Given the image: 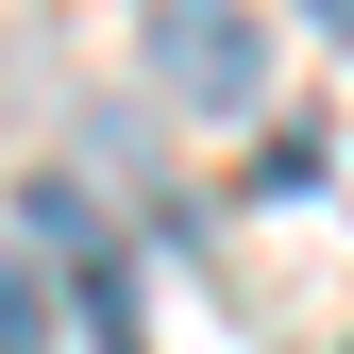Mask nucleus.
Returning <instances> with one entry per match:
<instances>
[{"label":"nucleus","instance_id":"obj_1","mask_svg":"<svg viewBox=\"0 0 354 354\" xmlns=\"http://www.w3.org/2000/svg\"><path fill=\"white\" fill-rule=\"evenodd\" d=\"M152 84L186 118H253L270 102V34H253V0H152Z\"/></svg>","mask_w":354,"mask_h":354},{"label":"nucleus","instance_id":"obj_2","mask_svg":"<svg viewBox=\"0 0 354 354\" xmlns=\"http://www.w3.org/2000/svg\"><path fill=\"white\" fill-rule=\"evenodd\" d=\"M0 354H51V321H34V287L0 270Z\"/></svg>","mask_w":354,"mask_h":354},{"label":"nucleus","instance_id":"obj_3","mask_svg":"<svg viewBox=\"0 0 354 354\" xmlns=\"http://www.w3.org/2000/svg\"><path fill=\"white\" fill-rule=\"evenodd\" d=\"M321 17H354V0H321Z\"/></svg>","mask_w":354,"mask_h":354}]
</instances>
